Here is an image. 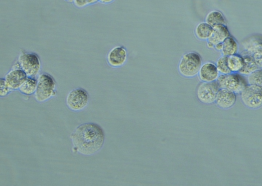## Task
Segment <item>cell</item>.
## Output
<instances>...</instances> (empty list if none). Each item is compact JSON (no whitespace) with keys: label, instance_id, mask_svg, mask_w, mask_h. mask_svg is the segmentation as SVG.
Returning <instances> with one entry per match:
<instances>
[{"label":"cell","instance_id":"1","mask_svg":"<svg viewBox=\"0 0 262 186\" xmlns=\"http://www.w3.org/2000/svg\"><path fill=\"white\" fill-rule=\"evenodd\" d=\"M74 153L85 156L95 154L102 148L105 135L100 125L86 123L77 126L70 135Z\"/></svg>","mask_w":262,"mask_h":186},{"label":"cell","instance_id":"2","mask_svg":"<svg viewBox=\"0 0 262 186\" xmlns=\"http://www.w3.org/2000/svg\"><path fill=\"white\" fill-rule=\"evenodd\" d=\"M56 88V81L53 76L47 73L40 74L35 94L36 100L39 103H44L55 97L57 93Z\"/></svg>","mask_w":262,"mask_h":186},{"label":"cell","instance_id":"3","mask_svg":"<svg viewBox=\"0 0 262 186\" xmlns=\"http://www.w3.org/2000/svg\"><path fill=\"white\" fill-rule=\"evenodd\" d=\"M217 82L220 89H224L240 94L248 85L245 76L239 73L220 74Z\"/></svg>","mask_w":262,"mask_h":186},{"label":"cell","instance_id":"4","mask_svg":"<svg viewBox=\"0 0 262 186\" xmlns=\"http://www.w3.org/2000/svg\"><path fill=\"white\" fill-rule=\"evenodd\" d=\"M202 65V59L198 53L189 52L182 56L178 65V70L183 76L192 78L199 74Z\"/></svg>","mask_w":262,"mask_h":186},{"label":"cell","instance_id":"5","mask_svg":"<svg viewBox=\"0 0 262 186\" xmlns=\"http://www.w3.org/2000/svg\"><path fill=\"white\" fill-rule=\"evenodd\" d=\"M18 62L28 77H37L41 71V61L37 53L21 51Z\"/></svg>","mask_w":262,"mask_h":186},{"label":"cell","instance_id":"6","mask_svg":"<svg viewBox=\"0 0 262 186\" xmlns=\"http://www.w3.org/2000/svg\"><path fill=\"white\" fill-rule=\"evenodd\" d=\"M89 101V94L83 88L72 90L68 94L66 100L68 109L75 112H80L85 109Z\"/></svg>","mask_w":262,"mask_h":186},{"label":"cell","instance_id":"7","mask_svg":"<svg viewBox=\"0 0 262 186\" xmlns=\"http://www.w3.org/2000/svg\"><path fill=\"white\" fill-rule=\"evenodd\" d=\"M241 101L246 108L256 110L262 107V88L248 85L240 94Z\"/></svg>","mask_w":262,"mask_h":186},{"label":"cell","instance_id":"8","mask_svg":"<svg viewBox=\"0 0 262 186\" xmlns=\"http://www.w3.org/2000/svg\"><path fill=\"white\" fill-rule=\"evenodd\" d=\"M242 45L244 51L253 57L260 69L262 67V35H251L243 40Z\"/></svg>","mask_w":262,"mask_h":186},{"label":"cell","instance_id":"9","mask_svg":"<svg viewBox=\"0 0 262 186\" xmlns=\"http://www.w3.org/2000/svg\"><path fill=\"white\" fill-rule=\"evenodd\" d=\"M220 87L217 81L202 82L198 87L196 95L202 103L211 104L215 102Z\"/></svg>","mask_w":262,"mask_h":186},{"label":"cell","instance_id":"10","mask_svg":"<svg viewBox=\"0 0 262 186\" xmlns=\"http://www.w3.org/2000/svg\"><path fill=\"white\" fill-rule=\"evenodd\" d=\"M28 77L21 68L17 61L14 65L12 69L7 74L5 78L10 88L14 91L19 90Z\"/></svg>","mask_w":262,"mask_h":186},{"label":"cell","instance_id":"11","mask_svg":"<svg viewBox=\"0 0 262 186\" xmlns=\"http://www.w3.org/2000/svg\"><path fill=\"white\" fill-rule=\"evenodd\" d=\"M127 53L122 46H116L108 53L107 60L109 65L113 68H119L126 63Z\"/></svg>","mask_w":262,"mask_h":186},{"label":"cell","instance_id":"12","mask_svg":"<svg viewBox=\"0 0 262 186\" xmlns=\"http://www.w3.org/2000/svg\"><path fill=\"white\" fill-rule=\"evenodd\" d=\"M236 101V94L226 89H220L215 103L219 108L228 110L233 108Z\"/></svg>","mask_w":262,"mask_h":186},{"label":"cell","instance_id":"13","mask_svg":"<svg viewBox=\"0 0 262 186\" xmlns=\"http://www.w3.org/2000/svg\"><path fill=\"white\" fill-rule=\"evenodd\" d=\"M198 74L202 82L209 83L217 81L220 73L216 64L206 62L202 65Z\"/></svg>","mask_w":262,"mask_h":186},{"label":"cell","instance_id":"14","mask_svg":"<svg viewBox=\"0 0 262 186\" xmlns=\"http://www.w3.org/2000/svg\"><path fill=\"white\" fill-rule=\"evenodd\" d=\"M230 36V33L227 25H218L213 28L212 35L207 41L216 45L223 43Z\"/></svg>","mask_w":262,"mask_h":186},{"label":"cell","instance_id":"15","mask_svg":"<svg viewBox=\"0 0 262 186\" xmlns=\"http://www.w3.org/2000/svg\"><path fill=\"white\" fill-rule=\"evenodd\" d=\"M241 55L244 59V66L239 72L240 74L245 76H247L253 72L260 69L253 57L249 55V53L244 51L241 53Z\"/></svg>","mask_w":262,"mask_h":186},{"label":"cell","instance_id":"16","mask_svg":"<svg viewBox=\"0 0 262 186\" xmlns=\"http://www.w3.org/2000/svg\"><path fill=\"white\" fill-rule=\"evenodd\" d=\"M223 48L221 51L223 56L229 57L238 54L239 45L238 41L234 37L230 36L223 43Z\"/></svg>","mask_w":262,"mask_h":186},{"label":"cell","instance_id":"17","mask_svg":"<svg viewBox=\"0 0 262 186\" xmlns=\"http://www.w3.org/2000/svg\"><path fill=\"white\" fill-rule=\"evenodd\" d=\"M38 85V79L34 77H28L19 89V92L26 96L35 95Z\"/></svg>","mask_w":262,"mask_h":186},{"label":"cell","instance_id":"18","mask_svg":"<svg viewBox=\"0 0 262 186\" xmlns=\"http://www.w3.org/2000/svg\"><path fill=\"white\" fill-rule=\"evenodd\" d=\"M205 22L213 28L218 25H227L226 20L223 14L217 11H213L209 13L205 19Z\"/></svg>","mask_w":262,"mask_h":186},{"label":"cell","instance_id":"19","mask_svg":"<svg viewBox=\"0 0 262 186\" xmlns=\"http://www.w3.org/2000/svg\"><path fill=\"white\" fill-rule=\"evenodd\" d=\"M227 64L231 73H239L244 66V59L241 54L227 57Z\"/></svg>","mask_w":262,"mask_h":186},{"label":"cell","instance_id":"20","mask_svg":"<svg viewBox=\"0 0 262 186\" xmlns=\"http://www.w3.org/2000/svg\"><path fill=\"white\" fill-rule=\"evenodd\" d=\"M213 28L206 22L199 24L195 29L196 37L201 40H208L212 35Z\"/></svg>","mask_w":262,"mask_h":186},{"label":"cell","instance_id":"21","mask_svg":"<svg viewBox=\"0 0 262 186\" xmlns=\"http://www.w3.org/2000/svg\"><path fill=\"white\" fill-rule=\"evenodd\" d=\"M248 85L262 88V70L258 69L247 76Z\"/></svg>","mask_w":262,"mask_h":186},{"label":"cell","instance_id":"22","mask_svg":"<svg viewBox=\"0 0 262 186\" xmlns=\"http://www.w3.org/2000/svg\"><path fill=\"white\" fill-rule=\"evenodd\" d=\"M216 66L220 74H227L231 72L227 64V57L222 56L216 62Z\"/></svg>","mask_w":262,"mask_h":186},{"label":"cell","instance_id":"23","mask_svg":"<svg viewBox=\"0 0 262 186\" xmlns=\"http://www.w3.org/2000/svg\"><path fill=\"white\" fill-rule=\"evenodd\" d=\"M12 92L13 91L7 83L5 78H1V82H0V97H5Z\"/></svg>","mask_w":262,"mask_h":186},{"label":"cell","instance_id":"24","mask_svg":"<svg viewBox=\"0 0 262 186\" xmlns=\"http://www.w3.org/2000/svg\"><path fill=\"white\" fill-rule=\"evenodd\" d=\"M73 3L78 8H83L89 5L88 0H74Z\"/></svg>","mask_w":262,"mask_h":186},{"label":"cell","instance_id":"25","mask_svg":"<svg viewBox=\"0 0 262 186\" xmlns=\"http://www.w3.org/2000/svg\"><path fill=\"white\" fill-rule=\"evenodd\" d=\"M223 48V43H219L216 45H215L214 48L218 51H222Z\"/></svg>","mask_w":262,"mask_h":186},{"label":"cell","instance_id":"26","mask_svg":"<svg viewBox=\"0 0 262 186\" xmlns=\"http://www.w3.org/2000/svg\"><path fill=\"white\" fill-rule=\"evenodd\" d=\"M114 1V0H99V2L102 4H109Z\"/></svg>","mask_w":262,"mask_h":186},{"label":"cell","instance_id":"27","mask_svg":"<svg viewBox=\"0 0 262 186\" xmlns=\"http://www.w3.org/2000/svg\"><path fill=\"white\" fill-rule=\"evenodd\" d=\"M88 2L89 5H92L99 2V0H88Z\"/></svg>","mask_w":262,"mask_h":186},{"label":"cell","instance_id":"28","mask_svg":"<svg viewBox=\"0 0 262 186\" xmlns=\"http://www.w3.org/2000/svg\"><path fill=\"white\" fill-rule=\"evenodd\" d=\"M207 46L209 48L212 49L215 47V45L211 42H208L207 43Z\"/></svg>","mask_w":262,"mask_h":186},{"label":"cell","instance_id":"29","mask_svg":"<svg viewBox=\"0 0 262 186\" xmlns=\"http://www.w3.org/2000/svg\"><path fill=\"white\" fill-rule=\"evenodd\" d=\"M65 1L69 2V3H73L74 0H65Z\"/></svg>","mask_w":262,"mask_h":186},{"label":"cell","instance_id":"30","mask_svg":"<svg viewBox=\"0 0 262 186\" xmlns=\"http://www.w3.org/2000/svg\"><path fill=\"white\" fill-rule=\"evenodd\" d=\"M260 69L262 70V67H261V68Z\"/></svg>","mask_w":262,"mask_h":186}]
</instances>
